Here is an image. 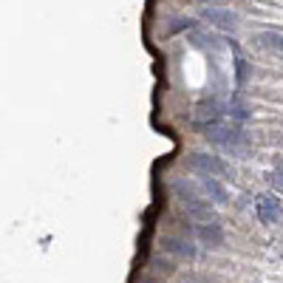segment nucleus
<instances>
[{
    "mask_svg": "<svg viewBox=\"0 0 283 283\" xmlns=\"http://www.w3.org/2000/svg\"><path fill=\"white\" fill-rule=\"evenodd\" d=\"M201 17L207 20L209 26H218V29H235V14L221 9V6H207L201 12Z\"/></svg>",
    "mask_w": 283,
    "mask_h": 283,
    "instance_id": "obj_5",
    "label": "nucleus"
},
{
    "mask_svg": "<svg viewBox=\"0 0 283 283\" xmlns=\"http://www.w3.org/2000/svg\"><path fill=\"white\" fill-rule=\"evenodd\" d=\"M201 3H209V6H218V3H221V0H201Z\"/></svg>",
    "mask_w": 283,
    "mask_h": 283,
    "instance_id": "obj_13",
    "label": "nucleus"
},
{
    "mask_svg": "<svg viewBox=\"0 0 283 283\" xmlns=\"http://www.w3.org/2000/svg\"><path fill=\"white\" fill-rule=\"evenodd\" d=\"M201 193H204V196H209L216 204H224V201L229 198L227 187H224L218 179H204V181H201Z\"/></svg>",
    "mask_w": 283,
    "mask_h": 283,
    "instance_id": "obj_8",
    "label": "nucleus"
},
{
    "mask_svg": "<svg viewBox=\"0 0 283 283\" xmlns=\"http://www.w3.org/2000/svg\"><path fill=\"white\" fill-rule=\"evenodd\" d=\"M164 249L173 252V255H179V258H184V261H190L193 255H196V246H193L190 241H184V238H167Z\"/></svg>",
    "mask_w": 283,
    "mask_h": 283,
    "instance_id": "obj_7",
    "label": "nucleus"
},
{
    "mask_svg": "<svg viewBox=\"0 0 283 283\" xmlns=\"http://www.w3.org/2000/svg\"><path fill=\"white\" fill-rule=\"evenodd\" d=\"M261 45L283 57V34H261Z\"/></svg>",
    "mask_w": 283,
    "mask_h": 283,
    "instance_id": "obj_9",
    "label": "nucleus"
},
{
    "mask_svg": "<svg viewBox=\"0 0 283 283\" xmlns=\"http://www.w3.org/2000/svg\"><path fill=\"white\" fill-rule=\"evenodd\" d=\"M275 184H280V187H283V164H280V170L275 173Z\"/></svg>",
    "mask_w": 283,
    "mask_h": 283,
    "instance_id": "obj_12",
    "label": "nucleus"
},
{
    "mask_svg": "<svg viewBox=\"0 0 283 283\" xmlns=\"http://www.w3.org/2000/svg\"><path fill=\"white\" fill-rule=\"evenodd\" d=\"M235 68H238V77H235V82H238V85H244V82H246V74H249L246 60H235Z\"/></svg>",
    "mask_w": 283,
    "mask_h": 283,
    "instance_id": "obj_11",
    "label": "nucleus"
},
{
    "mask_svg": "<svg viewBox=\"0 0 283 283\" xmlns=\"http://www.w3.org/2000/svg\"><path fill=\"white\" fill-rule=\"evenodd\" d=\"M224 113H227L229 119H238V122H244V119H249V111H246L244 105H229V108H227V111H224Z\"/></svg>",
    "mask_w": 283,
    "mask_h": 283,
    "instance_id": "obj_10",
    "label": "nucleus"
},
{
    "mask_svg": "<svg viewBox=\"0 0 283 283\" xmlns=\"http://www.w3.org/2000/svg\"><path fill=\"white\" fill-rule=\"evenodd\" d=\"M255 209H258V218L264 224H275L277 218H280V201H277L275 193H264V196H258V201H255Z\"/></svg>",
    "mask_w": 283,
    "mask_h": 283,
    "instance_id": "obj_3",
    "label": "nucleus"
},
{
    "mask_svg": "<svg viewBox=\"0 0 283 283\" xmlns=\"http://www.w3.org/2000/svg\"><path fill=\"white\" fill-rule=\"evenodd\" d=\"M187 207V216L196 218V221L201 224H218V216H216V209L209 207L207 201H201V198H193V201H184Z\"/></svg>",
    "mask_w": 283,
    "mask_h": 283,
    "instance_id": "obj_4",
    "label": "nucleus"
},
{
    "mask_svg": "<svg viewBox=\"0 0 283 283\" xmlns=\"http://www.w3.org/2000/svg\"><path fill=\"white\" fill-rule=\"evenodd\" d=\"M204 136L209 145L232 156H249V136L238 125H204Z\"/></svg>",
    "mask_w": 283,
    "mask_h": 283,
    "instance_id": "obj_1",
    "label": "nucleus"
},
{
    "mask_svg": "<svg viewBox=\"0 0 283 283\" xmlns=\"http://www.w3.org/2000/svg\"><path fill=\"white\" fill-rule=\"evenodd\" d=\"M187 164L196 173L207 176V179H213V176H229V173H232V167L216 153H190L187 156Z\"/></svg>",
    "mask_w": 283,
    "mask_h": 283,
    "instance_id": "obj_2",
    "label": "nucleus"
},
{
    "mask_svg": "<svg viewBox=\"0 0 283 283\" xmlns=\"http://www.w3.org/2000/svg\"><path fill=\"white\" fill-rule=\"evenodd\" d=\"M198 241L209 249H218V246H224V232L218 224H204V227H198Z\"/></svg>",
    "mask_w": 283,
    "mask_h": 283,
    "instance_id": "obj_6",
    "label": "nucleus"
}]
</instances>
